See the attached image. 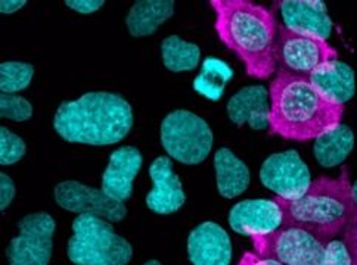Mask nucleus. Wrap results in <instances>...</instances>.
<instances>
[{
  "mask_svg": "<svg viewBox=\"0 0 357 265\" xmlns=\"http://www.w3.org/2000/svg\"><path fill=\"white\" fill-rule=\"evenodd\" d=\"M144 265H161L158 261H154V259H152V261H148L146 264H144Z\"/></svg>",
  "mask_w": 357,
  "mask_h": 265,
  "instance_id": "obj_34",
  "label": "nucleus"
},
{
  "mask_svg": "<svg viewBox=\"0 0 357 265\" xmlns=\"http://www.w3.org/2000/svg\"><path fill=\"white\" fill-rule=\"evenodd\" d=\"M66 5L75 12H80L83 15H89L99 10L105 5V2L104 0H67Z\"/></svg>",
  "mask_w": 357,
  "mask_h": 265,
  "instance_id": "obj_30",
  "label": "nucleus"
},
{
  "mask_svg": "<svg viewBox=\"0 0 357 265\" xmlns=\"http://www.w3.org/2000/svg\"><path fill=\"white\" fill-rule=\"evenodd\" d=\"M229 224L234 232L254 239L279 230L284 214L275 199H247L238 202L229 212Z\"/></svg>",
  "mask_w": 357,
  "mask_h": 265,
  "instance_id": "obj_12",
  "label": "nucleus"
},
{
  "mask_svg": "<svg viewBox=\"0 0 357 265\" xmlns=\"http://www.w3.org/2000/svg\"><path fill=\"white\" fill-rule=\"evenodd\" d=\"M54 195L61 208L70 212H77L80 216L105 218L109 223H119L127 216L123 202L107 196L102 188L99 191V188L89 187L80 182H62L56 184Z\"/></svg>",
  "mask_w": 357,
  "mask_h": 265,
  "instance_id": "obj_11",
  "label": "nucleus"
},
{
  "mask_svg": "<svg viewBox=\"0 0 357 265\" xmlns=\"http://www.w3.org/2000/svg\"><path fill=\"white\" fill-rule=\"evenodd\" d=\"M161 145L167 155L185 166H197L210 155L213 131L194 112L177 109L161 122Z\"/></svg>",
  "mask_w": 357,
  "mask_h": 265,
  "instance_id": "obj_6",
  "label": "nucleus"
},
{
  "mask_svg": "<svg viewBox=\"0 0 357 265\" xmlns=\"http://www.w3.org/2000/svg\"><path fill=\"white\" fill-rule=\"evenodd\" d=\"M344 241L350 252L351 265H357V207H354L349 223L344 227Z\"/></svg>",
  "mask_w": 357,
  "mask_h": 265,
  "instance_id": "obj_28",
  "label": "nucleus"
},
{
  "mask_svg": "<svg viewBox=\"0 0 357 265\" xmlns=\"http://www.w3.org/2000/svg\"><path fill=\"white\" fill-rule=\"evenodd\" d=\"M142 154L133 146H123L109 155L108 167L102 174V191L112 199L124 202L133 193V182L142 168Z\"/></svg>",
  "mask_w": 357,
  "mask_h": 265,
  "instance_id": "obj_15",
  "label": "nucleus"
},
{
  "mask_svg": "<svg viewBox=\"0 0 357 265\" xmlns=\"http://www.w3.org/2000/svg\"><path fill=\"white\" fill-rule=\"evenodd\" d=\"M351 192H353V202H354V207H357V182L351 186Z\"/></svg>",
  "mask_w": 357,
  "mask_h": 265,
  "instance_id": "obj_33",
  "label": "nucleus"
},
{
  "mask_svg": "<svg viewBox=\"0 0 357 265\" xmlns=\"http://www.w3.org/2000/svg\"><path fill=\"white\" fill-rule=\"evenodd\" d=\"M338 56L337 49L326 40L313 35H305L288 30L285 25H278L275 42V61L282 70L310 75L319 67H322Z\"/></svg>",
  "mask_w": 357,
  "mask_h": 265,
  "instance_id": "obj_8",
  "label": "nucleus"
},
{
  "mask_svg": "<svg viewBox=\"0 0 357 265\" xmlns=\"http://www.w3.org/2000/svg\"><path fill=\"white\" fill-rule=\"evenodd\" d=\"M349 170L344 167L337 179L319 177L298 199L287 200L275 196L284 214L282 225L307 230L321 242L341 232L349 223L353 209V192Z\"/></svg>",
  "mask_w": 357,
  "mask_h": 265,
  "instance_id": "obj_4",
  "label": "nucleus"
},
{
  "mask_svg": "<svg viewBox=\"0 0 357 265\" xmlns=\"http://www.w3.org/2000/svg\"><path fill=\"white\" fill-rule=\"evenodd\" d=\"M173 14V0H137L127 14L126 24L133 37H145L154 34Z\"/></svg>",
  "mask_w": 357,
  "mask_h": 265,
  "instance_id": "obj_20",
  "label": "nucleus"
},
{
  "mask_svg": "<svg viewBox=\"0 0 357 265\" xmlns=\"http://www.w3.org/2000/svg\"><path fill=\"white\" fill-rule=\"evenodd\" d=\"M314 87L334 104H347L354 96V71L344 62L335 59L319 67L309 75Z\"/></svg>",
  "mask_w": 357,
  "mask_h": 265,
  "instance_id": "obj_18",
  "label": "nucleus"
},
{
  "mask_svg": "<svg viewBox=\"0 0 357 265\" xmlns=\"http://www.w3.org/2000/svg\"><path fill=\"white\" fill-rule=\"evenodd\" d=\"M284 18L285 27L296 33L313 35L326 40L333 31L331 21L324 2L319 0H282L276 3Z\"/></svg>",
  "mask_w": 357,
  "mask_h": 265,
  "instance_id": "obj_16",
  "label": "nucleus"
},
{
  "mask_svg": "<svg viewBox=\"0 0 357 265\" xmlns=\"http://www.w3.org/2000/svg\"><path fill=\"white\" fill-rule=\"evenodd\" d=\"M271 134L287 140L305 142L335 130L344 106L317 90L309 75L279 70L271 83Z\"/></svg>",
  "mask_w": 357,
  "mask_h": 265,
  "instance_id": "obj_1",
  "label": "nucleus"
},
{
  "mask_svg": "<svg viewBox=\"0 0 357 265\" xmlns=\"http://www.w3.org/2000/svg\"><path fill=\"white\" fill-rule=\"evenodd\" d=\"M15 193L17 188L10 177L5 172L0 174V195H2L0 196V208H2V211H5L10 205V202L15 198Z\"/></svg>",
  "mask_w": 357,
  "mask_h": 265,
  "instance_id": "obj_29",
  "label": "nucleus"
},
{
  "mask_svg": "<svg viewBox=\"0 0 357 265\" xmlns=\"http://www.w3.org/2000/svg\"><path fill=\"white\" fill-rule=\"evenodd\" d=\"M0 117L12 121H27L33 117V106L25 97L18 95H0Z\"/></svg>",
  "mask_w": 357,
  "mask_h": 265,
  "instance_id": "obj_26",
  "label": "nucleus"
},
{
  "mask_svg": "<svg viewBox=\"0 0 357 265\" xmlns=\"http://www.w3.org/2000/svg\"><path fill=\"white\" fill-rule=\"evenodd\" d=\"M260 180L278 198L287 200L298 199L312 184L309 167L296 150L267 158L260 168Z\"/></svg>",
  "mask_w": 357,
  "mask_h": 265,
  "instance_id": "obj_10",
  "label": "nucleus"
},
{
  "mask_svg": "<svg viewBox=\"0 0 357 265\" xmlns=\"http://www.w3.org/2000/svg\"><path fill=\"white\" fill-rule=\"evenodd\" d=\"M238 265H282V264L272 258H263L257 255L256 252H245Z\"/></svg>",
  "mask_w": 357,
  "mask_h": 265,
  "instance_id": "obj_31",
  "label": "nucleus"
},
{
  "mask_svg": "<svg viewBox=\"0 0 357 265\" xmlns=\"http://www.w3.org/2000/svg\"><path fill=\"white\" fill-rule=\"evenodd\" d=\"M152 191L146 196V207L155 214L169 216L181 209L186 195L178 175L173 171V162L167 156H158L149 166Z\"/></svg>",
  "mask_w": 357,
  "mask_h": 265,
  "instance_id": "obj_13",
  "label": "nucleus"
},
{
  "mask_svg": "<svg viewBox=\"0 0 357 265\" xmlns=\"http://www.w3.org/2000/svg\"><path fill=\"white\" fill-rule=\"evenodd\" d=\"M210 6L220 42L242 61L250 77L269 79L276 65L273 12L250 0H211Z\"/></svg>",
  "mask_w": 357,
  "mask_h": 265,
  "instance_id": "obj_2",
  "label": "nucleus"
},
{
  "mask_svg": "<svg viewBox=\"0 0 357 265\" xmlns=\"http://www.w3.org/2000/svg\"><path fill=\"white\" fill-rule=\"evenodd\" d=\"M133 127V109L127 100L109 92L86 93L63 102L54 118L55 131L70 143L116 145Z\"/></svg>",
  "mask_w": 357,
  "mask_h": 265,
  "instance_id": "obj_3",
  "label": "nucleus"
},
{
  "mask_svg": "<svg viewBox=\"0 0 357 265\" xmlns=\"http://www.w3.org/2000/svg\"><path fill=\"white\" fill-rule=\"evenodd\" d=\"M354 146L353 131L347 125L340 124L333 131L316 138L313 154L322 167H337L344 162Z\"/></svg>",
  "mask_w": 357,
  "mask_h": 265,
  "instance_id": "obj_21",
  "label": "nucleus"
},
{
  "mask_svg": "<svg viewBox=\"0 0 357 265\" xmlns=\"http://www.w3.org/2000/svg\"><path fill=\"white\" fill-rule=\"evenodd\" d=\"M133 248L116 234L109 221L93 216H79L73 221L68 258L75 265H127Z\"/></svg>",
  "mask_w": 357,
  "mask_h": 265,
  "instance_id": "obj_5",
  "label": "nucleus"
},
{
  "mask_svg": "<svg viewBox=\"0 0 357 265\" xmlns=\"http://www.w3.org/2000/svg\"><path fill=\"white\" fill-rule=\"evenodd\" d=\"M214 170L215 182H218V191L223 198H236L248 188L251 175L247 163L241 161L227 147H222L215 152Z\"/></svg>",
  "mask_w": 357,
  "mask_h": 265,
  "instance_id": "obj_19",
  "label": "nucleus"
},
{
  "mask_svg": "<svg viewBox=\"0 0 357 265\" xmlns=\"http://www.w3.org/2000/svg\"><path fill=\"white\" fill-rule=\"evenodd\" d=\"M234 70L225 61L218 58H207L202 62L201 72L194 80L195 92L213 102L223 96L226 84L232 80Z\"/></svg>",
  "mask_w": 357,
  "mask_h": 265,
  "instance_id": "obj_22",
  "label": "nucleus"
},
{
  "mask_svg": "<svg viewBox=\"0 0 357 265\" xmlns=\"http://www.w3.org/2000/svg\"><path fill=\"white\" fill-rule=\"evenodd\" d=\"M271 108L263 86H250L235 93L227 102V115L238 127L248 124L254 130H264L269 125Z\"/></svg>",
  "mask_w": 357,
  "mask_h": 265,
  "instance_id": "obj_17",
  "label": "nucleus"
},
{
  "mask_svg": "<svg viewBox=\"0 0 357 265\" xmlns=\"http://www.w3.org/2000/svg\"><path fill=\"white\" fill-rule=\"evenodd\" d=\"M188 257L192 265H231V237L222 225L202 223L189 233Z\"/></svg>",
  "mask_w": 357,
  "mask_h": 265,
  "instance_id": "obj_14",
  "label": "nucleus"
},
{
  "mask_svg": "<svg viewBox=\"0 0 357 265\" xmlns=\"http://www.w3.org/2000/svg\"><path fill=\"white\" fill-rule=\"evenodd\" d=\"M164 67L173 72L192 71L198 67L201 50L197 45L182 40L178 35H170L161 43Z\"/></svg>",
  "mask_w": 357,
  "mask_h": 265,
  "instance_id": "obj_23",
  "label": "nucleus"
},
{
  "mask_svg": "<svg viewBox=\"0 0 357 265\" xmlns=\"http://www.w3.org/2000/svg\"><path fill=\"white\" fill-rule=\"evenodd\" d=\"M25 5H27L25 0H2L0 2V10H2V14H14V12L20 10Z\"/></svg>",
  "mask_w": 357,
  "mask_h": 265,
  "instance_id": "obj_32",
  "label": "nucleus"
},
{
  "mask_svg": "<svg viewBox=\"0 0 357 265\" xmlns=\"http://www.w3.org/2000/svg\"><path fill=\"white\" fill-rule=\"evenodd\" d=\"M20 234L10 241L9 265H49L54 249L55 220L46 212L30 214L18 223Z\"/></svg>",
  "mask_w": 357,
  "mask_h": 265,
  "instance_id": "obj_9",
  "label": "nucleus"
},
{
  "mask_svg": "<svg viewBox=\"0 0 357 265\" xmlns=\"http://www.w3.org/2000/svg\"><path fill=\"white\" fill-rule=\"evenodd\" d=\"M34 68L25 62H3L0 65V90L14 95L27 88L33 80Z\"/></svg>",
  "mask_w": 357,
  "mask_h": 265,
  "instance_id": "obj_24",
  "label": "nucleus"
},
{
  "mask_svg": "<svg viewBox=\"0 0 357 265\" xmlns=\"http://www.w3.org/2000/svg\"><path fill=\"white\" fill-rule=\"evenodd\" d=\"M27 152V145L20 136L12 133L9 129H0V163L12 166L21 161Z\"/></svg>",
  "mask_w": 357,
  "mask_h": 265,
  "instance_id": "obj_25",
  "label": "nucleus"
},
{
  "mask_svg": "<svg viewBox=\"0 0 357 265\" xmlns=\"http://www.w3.org/2000/svg\"><path fill=\"white\" fill-rule=\"evenodd\" d=\"M322 265H351L350 252L344 242L331 241L325 246Z\"/></svg>",
  "mask_w": 357,
  "mask_h": 265,
  "instance_id": "obj_27",
  "label": "nucleus"
},
{
  "mask_svg": "<svg viewBox=\"0 0 357 265\" xmlns=\"http://www.w3.org/2000/svg\"><path fill=\"white\" fill-rule=\"evenodd\" d=\"M256 254L282 265H322L325 245L307 230L282 225L272 234L252 239Z\"/></svg>",
  "mask_w": 357,
  "mask_h": 265,
  "instance_id": "obj_7",
  "label": "nucleus"
}]
</instances>
